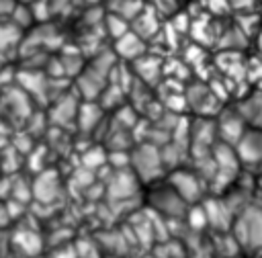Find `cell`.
Segmentation results:
<instances>
[{"label":"cell","instance_id":"obj_1","mask_svg":"<svg viewBox=\"0 0 262 258\" xmlns=\"http://www.w3.org/2000/svg\"><path fill=\"white\" fill-rule=\"evenodd\" d=\"M229 231L242 250L262 252V201H250L242 207Z\"/></svg>","mask_w":262,"mask_h":258},{"label":"cell","instance_id":"obj_2","mask_svg":"<svg viewBox=\"0 0 262 258\" xmlns=\"http://www.w3.org/2000/svg\"><path fill=\"white\" fill-rule=\"evenodd\" d=\"M129 170L135 174V178L139 182L154 184L162 176V172L166 170L160 147L156 143H149V141H141L139 145H135L131 149Z\"/></svg>","mask_w":262,"mask_h":258},{"label":"cell","instance_id":"obj_3","mask_svg":"<svg viewBox=\"0 0 262 258\" xmlns=\"http://www.w3.org/2000/svg\"><path fill=\"white\" fill-rule=\"evenodd\" d=\"M147 205L162 217H166L168 221L172 219H184L186 211H188V205L180 199V195L168 184V182H162V184H154L147 192Z\"/></svg>","mask_w":262,"mask_h":258},{"label":"cell","instance_id":"obj_4","mask_svg":"<svg viewBox=\"0 0 262 258\" xmlns=\"http://www.w3.org/2000/svg\"><path fill=\"white\" fill-rule=\"evenodd\" d=\"M178 195L180 199L190 207V205H199L203 201V195H205V180L190 168H174L170 170V176L166 180Z\"/></svg>","mask_w":262,"mask_h":258},{"label":"cell","instance_id":"obj_5","mask_svg":"<svg viewBox=\"0 0 262 258\" xmlns=\"http://www.w3.org/2000/svg\"><path fill=\"white\" fill-rule=\"evenodd\" d=\"M233 149L239 166L260 170L262 168V129L248 127L244 135L237 139V143L233 145Z\"/></svg>","mask_w":262,"mask_h":258},{"label":"cell","instance_id":"obj_6","mask_svg":"<svg viewBox=\"0 0 262 258\" xmlns=\"http://www.w3.org/2000/svg\"><path fill=\"white\" fill-rule=\"evenodd\" d=\"M78 106H80V96L70 90L59 94L53 102L51 109L47 113L49 121L53 125H57L59 129H74L76 127V115H78Z\"/></svg>","mask_w":262,"mask_h":258},{"label":"cell","instance_id":"obj_7","mask_svg":"<svg viewBox=\"0 0 262 258\" xmlns=\"http://www.w3.org/2000/svg\"><path fill=\"white\" fill-rule=\"evenodd\" d=\"M215 127H217V141H221V143H227V145H235L237 143V139L244 135V131L248 129V125L244 123V119L239 117V113L233 109H221L219 111V119H217V123H215Z\"/></svg>","mask_w":262,"mask_h":258},{"label":"cell","instance_id":"obj_8","mask_svg":"<svg viewBox=\"0 0 262 258\" xmlns=\"http://www.w3.org/2000/svg\"><path fill=\"white\" fill-rule=\"evenodd\" d=\"M139 180L135 178V174L125 168V170H113V176L106 184V195L113 199V201H125V199H131L135 197L137 188H139Z\"/></svg>","mask_w":262,"mask_h":258},{"label":"cell","instance_id":"obj_9","mask_svg":"<svg viewBox=\"0 0 262 258\" xmlns=\"http://www.w3.org/2000/svg\"><path fill=\"white\" fill-rule=\"evenodd\" d=\"M235 111L239 113V117L248 127L262 129V84L254 86V90L237 102Z\"/></svg>","mask_w":262,"mask_h":258},{"label":"cell","instance_id":"obj_10","mask_svg":"<svg viewBox=\"0 0 262 258\" xmlns=\"http://www.w3.org/2000/svg\"><path fill=\"white\" fill-rule=\"evenodd\" d=\"M113 53L117 55V59L131 61L133 63L135 59H139L141 55L147 53V43L139 35H135L133 31H129V33H125L123 37H119L113 43Z\"/></svg>","mask_w":262,"mask_h":258},{"label":"cell","instance_id":"obj_11","mask_svg":"<svg viewBox=\"0 0 262 258\" xmlns=\"http://www.w3.org/2000/svg\"><path fill=\"white\" fill-rule=\"evenodd\" d=\"M102 109L96 100H80L78 115H76V127L82 133H92L102 123Z\"/></svg>","mask_w":262,"mask_h":258},{"label":"cell","instance_id":"obj_12","mask_svg":"<svg viewBox=\"0 0 262 258\" xmlns=\"http://www.w3.org/2000/svg\"><path fill=\"white\" fill-rule=\"evenodd\" d=\"M31 192L41 203H51L59 192V178L55 170H43L31 184Z\"/></svg>","mask_w":262,"mask_h":258},{"label":"cell","instance_id":"obj_13","mask_svg":"<svg viewBox=\"0 0 262 258\" xmlns=\"http://www.w3.org/2000/svg\"><path fill=\"white\" fill-rule=\"evenodd\" d=\"M104 12H111L115 16H121L129 25L139 16V12L145 8V0H102Z\"/></svg>","mask_w":262,"mask_h":258},{"label":"cell","instance_id":"obj_14","mask_svg":"<svg viewBox=\"0 0 262 258\" xmlns=\"http://www.w3.org/2000/svg\"><path fill=\"white\" fill-rule=\"evenodd\" d=\"M158 29H160V25H158L156 8L149 6V4H145V8L139 12V16L131 23V31H133L135 35H139V37L147 43V41L158 33Z\"/></svg>","mask_w":262,"mask_h":258},{"label":"cell","instance_id":"obj_15","mask_svg":"<svg viewBox=\"0 0 262 258\" xmlns=\"http://www.w3.org/2000/svg\"><path fill=\"white\" fill-rule=\"evenodd\" d=\"M25 33L14 27L10 20H0V55H8V51H18Z\"/></svg>","mask_w":262,"mask_h":258},{"label":"cell","instance_id":"obj_16","mask_svg":"<svg viewBox=\"0 0 262 258\" xmlns=\"http://www.w3.org/2000/svg\"><path fill=\"white\" fill-rule=\"evenodd\" d=\"M14 244L20 248V252H25L27 258H35V256H41V246H43V240L39 233L31 231V229H20L14 233Z\"/></svg>","mask_w":262,"mask_h":258},{"label":"cell","instance_id":"obj_17","mask_svg":"<svg viewBox=\"0 0 262 258\" xmlns=\"http://www.w3.org/2000/svg\"><path fill=\"white\" fill-rule=\"evenodd\" d=\"M82 6H86L84 0H49L51 18H55V16H59V18L76 16V14H80V10H84Z\"/></svg>","mask_w":262,"mask_h":258},{"label":"cell","instance_id":"obj_18","mask_svg":"<svg viewBox=\"0 0 262 258\" xmlns=\"http://www.w3.org/2000/svg\"><path fill=\"white\" fill-rule=\"evenodd\" d=\"M102 29H104V33H106L113 41H117L119 37H123L125 33L131 31V25H129L127 20H123L121 16H115V14H111V12H104Z\"/></svg>","mask_w":262,"mask_h":258},{"label":"cell","instance_id":"obj_19","mask_svg":"<svg viewBox=\"0 0 262 258\" xmlns=\"http://www.w3.org/2000/svg\"><path fill=\"white\" fill-rule=\"evenodd\" d=\"M256 45H258V57L262 59V29H260L258 35H256Z\"/></svg>","mask_w":262,"mask_h":258},{"label":"cell","instance_id":"obj_20","mask_svg":"<svg viewBox=\"0 0 262 258\" xmlns=\"http://www.w3.org/2000/svg\"><path fill=\"white\" fill-rule=\"evenodd\" d=\"M98 2H102V0H84V4H86V8H88V6H96Z\"/></svg>","mask_w":262,"mask_h":258},{"label":"cell","instance_id":"obj_21","mask_svg":"<svg viewBox=\"0 0 262 258\" xmlns=\"http://www.w3.org/2000/svg\"><path fill=\"white\" fill-rule=\"evenodd\" d=\"M256 184H258V188H260V192H262V168H260V174H258V178H256Z\"/></svg>","mask_w":262,"mask_h":258},{"label":"cell","instance_id":"obj_22","mask_svg":"<svg viewBox=\"0 0 262 258\" xmlns=\"http://www.w3.org/2000/svg\"><path fill=\"white\" fill-rule=\"evenodd\" d=\"M18 2H27V4H31V2H35V0H18Z\"/></svg>","mask_w":262,"mask_h":258},{"label":"cell","instance_id":"obj_23","mask_svg":"<svg viewBox=\"0 0 262 258\" xmlns=\"http://www.w3.org/2000/svg\"><path fill=\"white\" fill-rule=\"evenodd\" d=\"M108 258H123V256H119V254H115V256H108Z\"/></svg>","mask_w":262,"mask_h":258},{"label":"cell","instance_id":"obj_24","mask_svg":"<svg viewBox=\"0 0 262 258\" xmlns=\"http://www.w3.org/2000/svg\"><path fill=\"white\" fill-rule=\"evenodd\" d=\"M35 258H41V256H35Z\"/></svg>","mask_w":262,"mask_h":258},{"label":"cell","instance_id":"obj_25","mask_svg":"<svg viewBox=\"0 0 262 258\" xmlns=\"http://www.w3.org/2000/svg\"><path fill=\"white\" fill-rule=\"evenodd\" d=\"M260 18H262V12H260Z\"/></svg>","mask_w":262,"mask_h":258}]
</instances>
